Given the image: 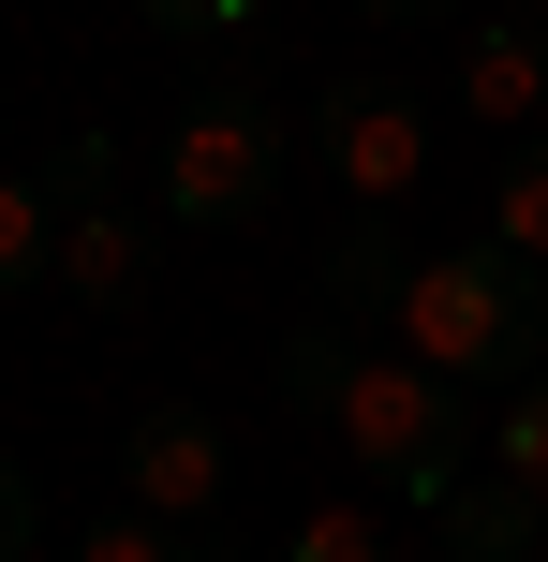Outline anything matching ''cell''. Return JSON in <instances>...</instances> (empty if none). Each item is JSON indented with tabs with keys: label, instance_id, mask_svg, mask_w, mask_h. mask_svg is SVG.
Listing matches in <instances>:
<instances>
[{
	"label": "cell",
	"instance_id": "1",
	"mask_svg": "<svg viewBox=\"0 0 548 562\" xmlns=\"http://www.w3.org/2000/svg\"><path fill=\"white\" fill-rule=\"evenodd\" d=\"M282 400L342 429L356 474H371L385 504H445L460 459H474V385H445V370H415V356H356L342 326H297L282 340Z\"/></svg>",
	"mask_w": 548,
	"mask_h": 562
},
{
	"label": "cell",
	"instance_id": "2",
	"mask_svg": "<svg viewBox=\"0 0 548 562\" xmlns=\"http://www.w3.org/2000/svg\"><path fill=\"white\" fill-rule=\"evenodd\" d=\"M401 356L445 370V385H534L548 370V267L504 252V237H460V252H415L401 281Z\"/></svg>",
	"mask_w": 548,
	"mask_h": 562
},
{
	"label": "cell",
	"instance_id": "3",
	"mask_svg": "<svg viewBox=\"0 0 548 562\" xmlns=\"http://www.w3.org/2000/svg\"><path fill=\"white\" fill-rule=\"evenodd\" d=\"M267 193H282V119H267V89L208 75L193 104H178V134H164V223L223 237V223H253Z\"/></svg>",
	"mask_w": 548,
	"mask_h": 562
},
{
	"label": "cell",
	"instance_id": "4",
	"mask_svg": "<svg viewBox=\"0 0 548 562\" xmlns=\"http://www.w3.org/2000/svg\"><path fill=\"white\" fill-rule=\"evenodd\" d=\"M45 178H59V296L134 311L148 267H164V207H119V134H75Z\"/></svg>",
	"mask_w": 548,
	"mask_h": 562
},
{
	"label": "cell",
	"instance_id": "5",
	"mask_svg": "<svg viewBox=\"0 0 548 562\" xmlns=\"http://www.w3.org/2000/svg\"><path fill=\"white\" fill-rule=\"evenodd\" d=\"M312 148H326V178H342V207H401L415 178H430V89L415 75L312 89Z\"/></svg>",
	"mask_w": 548,
	"mask_h": 562
},
{
	"label": "cell",
	"instance_id": "6",
	"mask_svg": "<svg viewBox=\"0 0 548 562\" xmlns=\"http://www.w3.org/2000/svg\"><path fill=\"white\" fill-rule=\"evenodd\" d=\"M223 488H237V445L193 415V400H148V415L119 429V504H134V518L208 533V518H223Z\"/></svg>",
	"mask_w": 548,
	"mask_h": 562
},
{
	"label": "cell",
	"instance_id": "7",
	"mask_svg": "<svg viewBox=\"0 0 548 562\" xmlns=\"http://www.w3.org/2000/svg\"><path fill=\"white\" fill-rule=\"evenodd\" d=\"M460 104L490 119V134H519V119L548 104V30H534V15H474V45H460Z\"/></svg>",
	"mask_w": 548,
	"mask_h": 562
},
{
	"label": "cell",
	"instance_id": "8",
	"mask_svg": "<svg viewBox=\"0 0 548 562\" xmlns=\"http://www.w3.org/2000/svg\"><path fill=\"white\" fill-rule=\"evenodd\" d=\"M430 518H445V562H534L548 548V488H519V474H460Z\"/></svg>",
	"mask_w": 548,
	"mask_h": 562
},
{
	"label": "cell",
	"instance_id": "9",
	"mask_svg": "<svg viewBox=\"0 0 548 562\" xmlns=\"http://www.w3.org/2000/svg\"><path fill=\"white\" fill-rule=\"evenodd\" d=\"M326 311H401V281H415V252H401V207H356L342 237H326Z\"/></svg>",
	"mask_w": 548,
	"mask_h": 562
},
{
	"label": "cell",
	"instance_id": "10",
	"mask_svg": "<svg viewBox=\"0 0 548 562\" xmlns=\"http://www.w3.org/2000/svg\"><path fill=\"white\" fill-rule=\"evenodd\" d=\"M59 281V178H0V296Z\"/></svg>",
	"mask_w": 548,
	"mask_h": 562
},
{
	"label": "cell",
	"instance_id": "11",
	"mask_svg": "<svg viewBox=\"0 0 548 562\" xmlns=\"http://www.w3.org/2000/svg\"><path fill=\"white\" fill-rule=\"evenodd\" d=\"M282 562H401V548H385V518H371V504H312V518L282 533Z\"/></svg>",
	"mask_w": 548,
	"mask_h": 562
},
{
	"label": "cell",
	"instance_id": "12",
	"mask_svg": "<svg viewBox=\"0 0 548 562\" xmlns=\"http://www.w3.org/2000/svg\"><path fill=\"white\" fill-rule=\"evenodd\" d=\"M490 237L548 267V148H519V164H504V193H490Z\"/></svg>",
	"mask_w": 548,
	"mask_h": 562
},
{
	"label": "cell",
	"instance_id": "13",
	"mask_svg": "<svg viewBox=\"0 0 548 562\" xmlns=\"http://www.w3.org/2000/svg\"><path fill=\"white\" fill-rule=\"evenodd\" d=\"M490 474H519V488H548V370H534V385H504V429H490Z\"/></svg>",
	"mask_w": 548,
	"mask_h": 562
},
{
	"label": "cell",
	"instance_id": "14",
	"mask_svg": "<svg viewBox=\"0 0 548 562\" xmlns=\"http://www.w3.org/2000/svg\"><path fill=\"white\" fill-rule=\"evenodd\" d=\"M75 562H208V533H178V518H134V504H119Z\"/></svg>",
	"mask_w": 548,
	"mask_h": 562
},
{
	"label": "cell",
	"instance_id": "15",
	"mask_svg": "<svg viewBox=\"0 0 548 562\" xmlns=\"http://www.w3.org/2000/svg\"><path fill=\"white\" fill-rule=\"evenodd\" d=\"M148 30H253V0H134Z\"/></svg>",
	"mask_w": 548,
	"mask_h": 562
},
{
	"label": "cell",
	"instance_id": "16",
	"mask_svg": "<svg viewBox=\"0 0 548 562\" xmlns=\"http://www.w3.org/2000/svg\"><path fill=\"white\" fill-rule=\"evenodd\" d=\"M30 533H45V518H30V474L0 459V562H30Z\"/></svg>",
	"mask_w": 548,
	"mask_h": 562
},
{
	"label": "cell",
	"instance_id": "17",
	"mask_svg": "<svg viewBox=\"0 0 548 562\" xmlns=\"http://www.w3.org/2000/svg\"><path fill=\"white\" fill-rule=\"evenodd\" d=\"M371 30H445V15H474V0H356Z\"/></svg>",
	"mask_w": 548,
	"mask_h": 562
},
{
	"label": "cell",
	"instance_id": "18",
	"mask_svg": "<svg viewBox=\"0 0 548 562\" xmlns=\"http://www.w3.org/2000/svg\"><path fill=\"white\" fill-rule=\"evenodd\" d=\"M519 15H534V30H548V0H519Z\"/></svg>",
	"mask_w": 548,
	"mask_h": 562
},
{
	"label": "cell",
	"instance_id": "19",
	"mask_svg": "<svg viewBox=\"0 0 548 562\" xmlns=\"http://www.w3.org/2000/svg\"><path fill=\"white\" fill-rule=\"evenodd\" d=\"M534 562H548V548H534Z\"/></svg>",
	"mask_w": 548,
	"mask_h": 562
}]
</instances>
